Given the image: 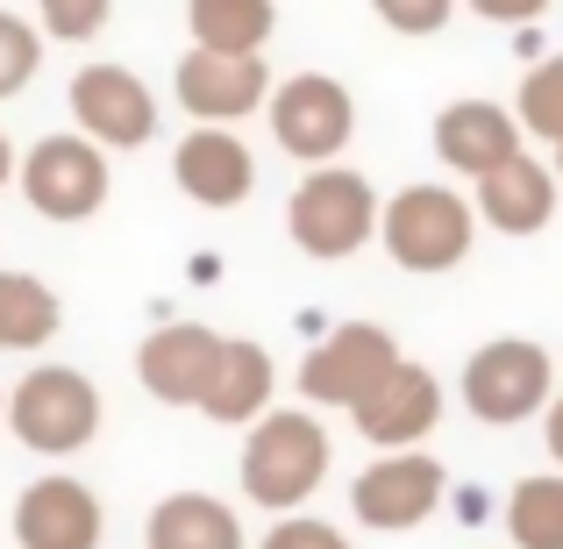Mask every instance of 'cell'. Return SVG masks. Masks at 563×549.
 <instances>
[{
  "label": "cell",
  "mask_w": 563,
  "mask_h": 549,
  "mask_svg": "<svg viewBox=\"0 0 563 549\" xmlns=\"http://www.w3.org/2000/svg\"><path fill=\"white\" fill-rule=\"evenodd\" d=\"M329 428H321L314 407H272L264 421L243 428V457H235V479H243V499L264 514H300L307 499L329 485Z\"/></svg>",
  "instance_id": "6da1fadb"
},
{
  "label": "cell",
  "mask_w": 563,
  "mask_h": 549,
  "mask_svg": "<svg viewBox=\"0 0 563 549\" xmlns=\"http://www.w3.org/2000/svg\"><path fill=\"white\" fill-rule=\"evenodd\" d=\"M378 215H385V200H378V186L364 179V172L314 165L286 200V235H292L300 257L343 264V257H357L364 243H378Z\"/></svg>",
  "instance_id": "7a4b0ae2"
},
{
  "label": "cell",
  "mask_w": 563,
  "mask_h": 549,
  "mask_svg": "<svg viewBox=\"0 0 563 549\" xmlns=\"http://www.w3.org/2000/svg\"><path fill=\"white\" fill-rule=\"evenodd\" d=\"M471 235H478V207H471L456 186H435V179L399 186L393 200H385V215H378L385 257H393L399 272H421V278L456 272V264L471 257Z\"/></svg>",
  "instance_id": "3957f363"
},
{
  "label": "cell",
  "mask_w": 563,
  "mask_h": 549,
  "mask_svg": "<svg viewBox=\"0 0 563 549\" xmlns=\"http://www.w3.org/2000/svg\"><path fill=\"white\" fill-rule=\"evenodd\" d=\"M8 436L36 457H79L100 436V385L71 364H29L8 385Z\"/></svg>",
  "instance_id": "277c9868"
},
{
  "label": "cell",
  "mask_w": 563,
  "mask_h": 549,
  "mask_svg": "<svg viewBox=\"0 0 563 549\" xmlns=\"http://www.w3.org/2000/svg\"><path fill=\"white\" fill-rule=\"evenodd\" d=\"M556 399V358L528 336H493L464 358V414L485 428H521Z\"/></svg>",
  "instance_id": "5b68a950"
},
{
  "label": "cell",
  "mask_w": 563,
  "mask_h": 549,
  "mask_svg": "<svg viewBox=\"0 0 563 549\" xmlns=\"http://www.w3.org/2000/svg\"><path fill=\"white\" fill-rule=\"evenodd\" d=\"M108 157L114 151H100L93 136L57 129V136H43V143H29V151H22L14 186H22V200L36 207L43 221H65V229H71V221H93L100 207H108V186H114Z\"/></svg>",
  "instance_id": "8992f818"
},
{
  "label": "cell",
  "mask_w": 563,
  "mask_h": 549,
  "mask_svg": "<svg viewBox=\"0 0 563 549\" xmlns=\"http://www.w3.org/2000/svg\"><path fill=\"white\" fill-rule=\"evenodd\" d=\"M393 371H399V343H393L385 321H335V329L300 358V399L307 407L357 414Z\"/></svg>",
  "instance_id": "52a82bcc"
},
{
  "label": "cell",
  "mask_w": 563,
  "mask_h": 549,
  "mask_svg": "<svg viewBox=\"0 0 563 549\" xmlns=\"http://www.w3.org/2000/svg\"><path fill=\"white\" fill-rule=\"evenodd\" d=\"M264 122H272V143L300 165H335L357 136V100H350L343 79L329 72H292V79L272 86L264 100Z\"/></svg>",
  "instance_id": "ba28073f"
},
{
  "label": "cell",
  "mask_w": 563,
  "mask_h": 549,
  "mask_svg": "<svg viewBox=\"0 0 563 549\" xmlns=\"http://www.w3.org/2000/svg\"><path fill=\"white\" fill-rule=\"evenodd\" d=\"M272 86L278 79L264 65V51H186L172 65V100L192 122H214V129H235L243 114H264Z\"/></svg>",
  "instance_id": "9c48e42d"
},
{
  "label": "cell",
  "mask_w": 563,
  "mask_h": 549,
  "mask_svg": "<svg viewBox=\"0 0 563 549\" xmlns=\"http://www.w3.org/2000/svg\"><path fill=\"white\" fill-rule=\"evenodd\" d=\"M442 499H450V471L421 450H385L357 471V485H350V514H357L364 528H378V536L421 528Z\"/></svg>",
  "instance_id": "30bf717a"
},
{
  "label": "cell",
  "mask_w": 563,
  "mask_h": 549,
  "mask_svg": "<svg viewBox=\"0 0 563 549\" xmlns=\"http://www.w3.org/2000/svg\"><path fill=\"white\" fill-rule=\"evenodd\" d=\"M71 129L100 151H143L157 136V94L129 65H79L71 79Z\"/></svg>",
  "instance_id": "8fae6325"
},
{
  "label": "cell",
  "mask_w": 563,
  "mask_h": 549,
  "mask_svg": "<svg viewBox=\"0 0 563 549\" xmlns=\"http://www.w3.org/2000/svg\"><path fill=\"white\" fill-rule=\"evenodd\" d=\"M14 549H100L108 536V514H100V493L71 471H43L14 493Z\"/></svg>",
  "instance_id": "7c38bea8"
},
{
  "label": "cell",
  "mask_w": 563,
  "mask_h": 549,
  "mask_svg": "<svg viewBox=\"0 0 563 549\" xmlns=\"http://www.w3.org/2000/svg\"><path fill=\"white\" fill-rule=\"evenodd\" d=\"M221 343H229V336L207 329V321H165V329H151L136 343L143 393L165 399V407H200L207 378H214V364H221Z\"/></svg>",
  "instance_id": "4fadbf2b"
},
{
  "label": "cell",
  "mask_w": 563,
  "mask_h": 549,
  "mask_svg": "<svg viewBox=\"0 0 563 549\" xmlns=\"http://www.w3.org/2000/svg\"><path fill=\"white\" fill-rule=\"evenodd\" d=\"M172 179L192 207H243L250 193H257V157H250V143L235 136V129H214V122H192L179 136V151H172Z\"/></svg>",
  "instance_id": "5bb4252c"
},
{
  "label": "cell",
  "mask_w": 563,
  "mask_h": 549,
  "mask_svg": "<svg viewBox=\"0 0 563 549\" xmlns=\"http://www.w3.org/2000/svg\"><path fill=\"white\" fill-rule=\"evenodd\" d=\"M350 421H357V436L372 442V450H421L442 421V378L428 364L399 358V371L350 414Z\"/></svg>",
  "instance_id": "9a60e30c"
},
{
  "label": "cell",
  "mask_w": 563,
  "mask_h": 549,
  "mask_svg": "<svg viewBox=\"0 0 563 549\" xmlns=\"http://www.w3.org/2000/svg\"><path fill=\"white\" fill-rule=\"evenodd\" d=\"M435 157L442 172H464L471 186L485 179V172H499L507 157H521V122H514V108H499V100H450V108L435 114Z\"/></svg>",
  "instance_id": "2e32d148"
},
{
  "label": "cell",
  "mask_w": 563,
  "mask_h": 549,
  "mask_svg": "<svg viewBox=\"0 0 563 549\" xmlns=\"http://www.w3.org/2000/svg\"><path fill=\"white\" fill-rule=\"evenodd\" d=\"M556 193H563V179H556V165H542V157H507L499 172H485L478 179V221L485 229H499V235H542L556 221Z\"/></svg>",
  "instance_id": "e0dca14e"
},
{
  "label": "cell",
  "mask_w": 563,
  "mask_h": 549,
  "mask_svg": "<svg viewBox=\"0 0 563 549\" xmlns=\"http://www.w3.org/2000/svg\"><path fill=\"white\" fill-rule=\"evenodd\" d=\"M272 399H278V364H272V350L250 343V336H229V343H221L214 378H207L200 414H207L214 428H250V421H264V414H272Z\"/></svg>",
  "instance_id": "ac0fdd59"
},
{
  "label": "cell",
  "mask_w": 563,
  "mask_h": 549,
  "mask_svg": "<svg viewBox=\"0 0 563 549\" xmlns=\"http://www.w3.org/2000/svg\"><path fill=\"white\" fill-rule=\"evenodd\" d=\"M143 549H250L243 514L214 493H165L143 521Z\"/></svg>",
  "instance_id": "d6986e66"
},
{
  "label": "cell",
  "mask_w": 563,
  "mask_h": 549,
  "mask_svg": "<svg viewBox=\"0 0 563 549\" xmlns=\"http://www.w3.org/2000/svg\"><path fill=\"white\" fill-rule=\"evenodd\" d=\"M57 329H65V300L36 272H0V350L36 358Z\"/></svg>",
  "instance_id": "ffe728a7"
},
{
  "label": "cell",
  "mask_w": 563,
  "mask_h": 549,
  "mask_svg": "<svg viewBox=\"0 0 563 549\" xmlns=\"http://www.w3.org/2000/svg\"><path fill=\"white\" fill-rule=\"evenodd\" d=\"M192 51H264L278 29L272 0H186Z\"/></svg>",
  "instance_id": "44dd1931"
},
{
  "label": "cell",
  "mask_w": 563,
  "mask_h": 549,
  "mask_svg": "<svg viewBox=\"0 0 563 549\" xmlns=\"http://www.w3.org/2000/svg\"><path fill=\"white\" fill-rule=\"evenodd\" d=\"M507 542L514 549H563V471H536L507 493Z\"/></svg>",
  "instance_id": "7402d4cb"
},
{
  "label": "cell",
  "mask_w": 563,
  "mask_h": 549,
  "mask_svg": "<svg viewBox=\"0 0 563 549\" xmlns=\"http://www.w3.org/2000/svg\"><path fill=\"white\" fill-rule=\"evenodd\" d=\"M514 122H521V136L550 143V151L563 143V51L542 57V65H528L521 100H514Z\"/></svg>",
  "instance_id": "603a6c76"
},
{
  "label": "cell",
  "mask_w": 563,
  "mask_h": 549,
  "mask_svg": "<svg viewBox=\"0 0 563 549\" xmlns=\"http://www.w3.org/2000/svg\"><path fill=\"white\" fill-rule=\"evenodd\" d=\"M36 65H43V22H22V14L0 8V100L29 94Z\"/></svg>",
  "instance_id": "cb8c5ba5"
},
{
  "label": "cell",
  "mask_w": 563,
  "mask_h": 549,
  "mask_svg": "<svg viewBox=\"0 0 563 549\" xmlns=\"http://www.w3.org/2000/svg\"><path fill=\"white\" fill-rule=\"evenodd\" d=\"M108 14H114V0H36L43 36H57V43H93L108 29Z\"/></svg>",
  "instance_id": "d4e9b609"
},
{
  "label": "cell",
  "mask_w": 563,
  "mask_h": 549,
  "mask_svg": "<svg viewBox=\"0 0 563 549\" xmlns=\"http://www.w3.org/2000/svg\"><path fill=\"white\" fill-rule=\"evenodd\" d=\"M456 8H464V0H372V14L393 36H442Z\"/></svg>",
  "instance_id": "484cf974"
},
{
  "label": "cell",
  "mask_w": 563,
  "mask_h": 549,
  "mask_svg": "<svg viewBox=\"0 0 563 549\" xmlns=\"http://www.w3.org/2000/svg\"><path fill=\"white\" fill-rule=\"evenodd\" d=\"M257 549H350V536L335 521H321V514H278Z\"/></svg>",
  "instance_id": "4316f807"
},
{
  "label": "cell",
  "mask_w": 563,
  "mask_h": 549,
  "mask_svg": "<svg viewBox=\"0 0 563 549\" xmlns=\"http://www.w3.org/2000/svg\"><path fill=\"white\" fill-rule=\"evenodd\" d=\"M478 22H499V29H521V22H542L550 0H464Z\"/></svg>",
  "instance_id": "83f0119b"
},
{
  "label": "cell",
  "mask_w": 563,
  "mask_h": 549,
  "mask_svg": "<svg viewBox=\"0 0 563 549\" xmlns=\"http://www.w3.org/2000/svg\"><path fill=\"white\" fill-rule=\"evenodd\" d=\"M542 450L556 457V471H563V393L550 399V407H542Z\"/></svg>",
  "instance_id": "f1b7e54d"
},
{
  "label": "cell",
  "mask_w": 563,
  "mask_h": 549,
  "mask_svg": "<svg viewBox=\"0 0 563 549\" xmlns=\"http://www.w3.org/2000/svg\"><path fill=\"white\" fill-rule=\"evenodd\" d=\"M14 172H22V151H14V143L0 136V193H8V179H14Z\"/></svg>",
  "instance_id": "f546056e"
},
{
  "label": "cell",
  "mask_w": 563,
  "mask_h": 549,
  "mask_svg": "<svg viewBox=\"0 0 563 549\" xmlns=\"http://www.w3.org/2000/svg\"><path fill=\"white\" fill-rule=\"evenodd\" d=\"M550 165H556V179H563V143H556V157H550Z\"/></svg>",
  "instance_id": "4dcf8cb0"
},
{
  "label": "cell",
  "mask_w": 563,
  "mask_h": 549,
  "mask_svg": "<svg viewBox=\"0 0 563 549\" xmlns=\"http://www.w3.org/2000/svg\"><path fill=\"white\" fill-rule=\"evenodd\" d=\"M0 421H8V385H0Z\"/></svg>",
  "instance_id": "1f68e13d"
}]
</instances>
